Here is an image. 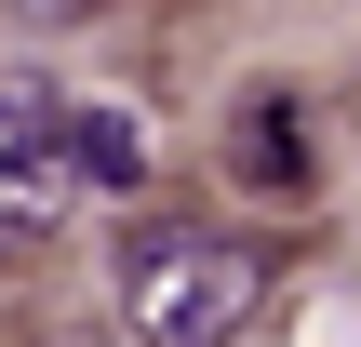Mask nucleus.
<instances>
[{
    "label": "nucleus",
    "mask_w": 361,
    "mask_h": 347,
    "mask_svg": "<svg viewBox=\"0 0 361 347\" xmlns=\"http://www.w3.org/2000/svg\"><path fill=\"white\" fill-rule=\"evenodd\" d=\"M107 294H121L134 347H228L268 308V254H255L241 227H214V214H147V227L121 241Z\"/></svg>",
    "instance_id": "obj_1"
},
{
    "label": "nucleus",
    "mask_w": 361,
    "mask_h": 347,
    "mask_svg": "<svg viewBox=\"0 0 361 347\" xmlns=\"http://www.w3.org/2000/svg\"><path fill=\"white\" fill-rule=\"evenodd\" d=\"M54 134H67V80H54V67H0V267H27V254L80 214Z\"/></svg>",
    "instance_id": "obj_2"
},
{
    "label": "nucleus",
    "mask_w": 361,
    "mask_h": 347,
    "mask_svg": "<svg viewBox=\"0 0 361 347\" xmlns=\"http://www.w3.org/2000/svg\"><path fill=\"white\" fill-rule=\"evenodd\" d=\"M54 147H67V187L80 201H134L147 187V107L134 94H67V134Z\"/></svg>",
    "instance_id": "obj_3"
},
{
    "label": "nucleus",
    "mask_w": 361,
    "mask_h": 347,
    "mask_svg": "<svg viewBox=\"0 0 361 347\" xmlns=\"http://www.w3.org/2000/svg\"><path fill=\"white\" fill-rule=\"evenodd\" d=\"M241 187H268V201H295V187H308V134H295V107H281V94H255V107H241Z\"/></svg>",
    "instance_id": "obj_4"
},
{
    "label": "nucleus",
    "mask_w": 361,
    "mask_h": 347,
    "mask_svg": "<svg viewBox=\"0 0 361 347\" xmlns=\"http://www.w3.org/2000/svg\"><path fill=\"white\" fill-rule=\"evenodd\" d=\"M13 13H40V27H67V13H94V0H13Z\"/></svg>",
    "instance_id": "obj_5"
}]
</instances>
